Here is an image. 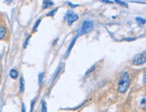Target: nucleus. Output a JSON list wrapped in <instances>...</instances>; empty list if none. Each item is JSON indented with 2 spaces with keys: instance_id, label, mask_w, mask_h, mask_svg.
<instances>
[{
  "instance_id": "nucleus-18",
  "label": "nucleus",
  "mask_w": 146,
  "mask_h": 112,
  "mask_svg": "<svg viewBox=\"0 0 146 112\" xmlns=\"http://www.w3.org/2000/svg\"><path fill=\"white\" fill-rule=\"evenodd\" d=\"M143 83L146 84V72H144V74H143Z\"/></svg>"
},
{
  "instance_id": "nucleus-6",
  "label": "nucleus",
  "mask_w": 146,
  "mask_h": 112,
  "mask_svg": "<svg viewBox=\"0 0 146 112\" xmlns=\"http://www.w3.org/2000/svg\"><path fill=\"white\" fill-rule=\"evenodd\" d=\"M9 74H10L11 78H13V79H16L18 77V72L15 69H11Z\"/></svg>"
},
{
  "instance_id": "nucleus-15",
  "label": "nucleus",
  "mask_w": 146,
  "mask_h": 112,
  "mask_svg": "<svg viewBox=\"0 0 146 112\" xmlns=\"http://www.w3.org/2000/svg\"><path fill=\"white\" fill-rule=\"evenodd\" d=\"M94 69H95V66H92V67L91 68V69H89V70H88V72L86 73V76H88L89 74H90V73H92V71H93Z\"/></svg>"
},
{
  "instance_id": "nucleus-16",
  "label": "nucleus",
  "mask_w": 146,
  "mask_h": 112,
  "mask_svg": "<svg viewBox=\"0 0 146 112\" xmlns=\"http://www.w3.org/2000/svg\"><path fill=\"white\" fill-rule=\"evenodd\" d=\"M116 2H117V3H118L119 5H124V7H127V5H126V4H125L124 2H121V1H119V0H117Z\"/></svg>"
},
{
  "instance_id": "nucleus-5",
  "label": "nucleus",
  "mask_w": 146,
  "mask_h": 112,
  "mask_svg": "<svg viewBox=\"0 0 146 112\" xmlns=\"http://www.w3.org/2000/svg\"><path fill=\"white\" fill-rule=\"evenodd\" d=\"M53 5H54V3L51 1V0H44V1H43V5H42V9L49 8L50 7H52Z\"/></svg>"
},
{
  "instance_id": "nucleus-12",
  "label": "nucleus",
  "mask_w": 146,
  "mask_h": 112,
  "mask_svg": "<svg viewBox=\"0 0 146 112\" xmlns=\"http://www.w3.org/2000/svg\"><path fill=\"white\" fill-rule=\"evenodd\" d=\"M43 77H44V74H43V73H40V74H39V84H42Z\"/></svg>"
},
{
  "instance_id": "nucleus-19",
  "label": "nucleus",
  "mask_w": 146,
  "mask_h": 112,
  "mask_svg": "<svg viewBox=\"0 0 146 112\" xmlns=\"http://www.w3.org/2000/svg\"><path fill=\"white\" fill-rule=\"evenodd\" d=\"M100 1L105 2V3H108V4H112V2H111V1H109V0H100Z\"/></svg>"
},
{
  "instance_id": "nucleus-3",
  "label": "nucleus",
  "mask_w": 146,
  "mask_h": 112,
  "mask_svg": "<svg viewBox=\"0 0 146 112\" xmlns=\"http://www.w3.org/2000/svg\"><path fill=\"white\" fill-rule=\"evenodd\" d=\"M146 63V51L137 54L133 59V64L135 66H141Z\"/></svg>"
},
{
  "instance_id": "nucleus-17",
  "label": "nucleus",
  "mask_w": 146,
  "mask_h": 112,
  "mask_svg": "<svg viewBox=\"0 0 146 112\" xmlns=\"http://www.w3.org/2000/svg\"><path fill=\"white\" fill-rule=\"evenodd\" d=\"M30 38L31 37H28V39H27V40L25 41V43H24V45H23V48H26L27 47V45H28V42H29V40H30Z\"/></svg>"
},
{
  "instance_id": "nucleus-11",
  "label": "nucleus",
  "mask_w": 146,
  "mask_h": 112,
  "mask_svg": "<svg viewBox=\"0 0 146 112\" xmlns=\"http://www.w3.org/2000/svg\"><path fill=\"white\" fill-rule=\"evenodd\" d=\"M40 22H41V20H40V19H39V20H38V21L36 22L35 25H34V27H33V32H35V30H37V28H38V26H39V24L40 23Z\"/></svg>"
},
{
  "instance_id": "nucleus-1",
  "label": "nucleus",
  "mask_w": 146,
  "mask_h": 112,
  "mask_svg": "<svg viewBox=\"0 0 146 112\" xmlns=\"http://www.w3.org/2000/svg\"><path fill=\"white\" fill-rule=\"evenodd\" d=\"M130 85V78L128 74L125 72L121 78L119 79V82H118V85H117V91L120 93H125L126 91H127L128 87Z\"/></svg>"
},
{
  "instance_id": "nucleus-9",
  "label": "nucleus",
  "mask_w": 146,
  "mask_h": 112,
  "mask_svg": "<svg viewBox=\"0 0 146 112\" xmlns=\"http://www.w3.org/2000/svg\"><path fill=\"white\" fill-rule=\"evenodd\" d=\"M141 106H142V108L146 109V97L143 98L142 99V101H141Z\"/></svg>"
},
{
  "instance_id": "nucleus-10",
  "label": "nucleus",
  "mask_w": 146,
  "mask_h": 112,
  "mask_svg": "<svg viewBox=\"0 0 146 112\" xmlns=\"http://www.w3.org/2000/svg\"><path fill=\"white\" fill-rule=\"evenodd\" d=\"M136 22L139 24H144V23H146V20H143V19H142V18H140V17L136 18Z\"/></svg>"
},
{
  "instance_id": "nucleus-4",
  "label": "nucleus",
  "mask_w": 146,
  "mask_h": 112,
  "mask_svg": "<svg viewBox=\"0 0 146 112\" xmlns=\"http://www.w3.org/2000/svg\"><path fill=\"white\" fill-rule=\"evenodd\" d=\"M77 19H78V15L76 14H74L73 11L69 10V11L66 12V14L65 15V20L67 21V23L69 24V25L73 24Z\"/></svg>"
},
{
  "instance_id": "nucleus-13",
  "label": "nucleus",
  "mask_w": 146,
  "mask_h": 112,
  "mask_svg": "<svg viewBox=\"0 0 146 112\" xmlns=\"http://www.w3.org/2000/svg\"><path fill=\"white\" fill-rule=\"evenodd\" d=\"M41 110H42L43 112L47 111V108H46V102H45V101H42V109H41Z\"/></svg>"
},
{
  "instance_id": "nucleus-8",
  "label": "nucleus",
  "mask_w": 146,
  "mask_h": 112,
  "mask_svg": "<svg viewBox=\"0 0 146 112\" xmlns=\"http://www.w3.org/2000/svg\"><path fill=\"white\" fill-rule=\"evenodd\" d=\"M24 90V79L22 77L20 80V92H23Z\"/></svg>"
},
{
  "instance_id": "nucleus-7",
  "label": "nucleus",
  "mask_w": 146,
  "mask_h": 112,
  "mask_svg": "<svg viewBox=\"0 0 146 112\" xmlns=\"http://www.w3.org/2000/svg\"><path fill=\"white\" fill-rule=\"evenodd\" d=\"M5 33H6V30L5 27H0V40H2L4 37L5 36Z\"/></svg>"
},
{
  "instance_id": "nucleus-14",
  "label": "nucleus",
  "mask_w": 146,
  "mask_h": 112,
  "mask_svg": "<svg viewBox=\"0 0 146 112\" xmlns=\"http://www.w3.org/2000/svg\"><path fill=\"white\" fill-rule=\"evenodd\" d=\"M56 11H58V8H56V9H55V10H53L52 12H50L49 14H48V16H53V15L56 13Z\"/></svg>"
},
{
  "instance_id": "nucleus-2",
  "label": "nucleus",
  "mask_w": 146,
  "mask_h": 112,
  "mask_svg": "<svg viewBox=\"0 0 146 112\" xmlns=\"http://www.w3.org/2000/svg\"><path fill=\"white\" fill-rule=\"evenodd\" d=\"M93 26H94L93 23L92 21H85V22H84L78 35H82V34H85V33H88V32H92V29H93Z\"/></svg>"
}]
</instances>
